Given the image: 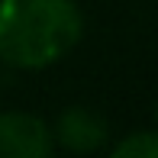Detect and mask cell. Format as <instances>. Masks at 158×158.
Instances as JSON below:
<instances>
[{
    "label": "cell",
    "instance_id": "obj_2",
    "mask_svg": "<svg viewBox=\"0 0 158 158\" xmlns=\"http://www.w3.org/2000/svg\"><path fill=\"white\" fill-rule=\"evenodd\" d=\"M52 132L29 113H0V158H45Z\"/></svg>",
    "mask_w": 158,
    "mask_h": 158
},
{
    "label": "cell",
    "instance_id": "obj_3",
    "mask_svg": "<svg viewBox=\"0 0 158 158\" xmlns=\"http://www.w3.org/2000/svg\"><path fill=\"white\" fill-rule=\"evenodd\" d=\"M58 139L71 152H94L100 142L106 139V126H103V119L94 116L90 110L71 106L58 119Z\"/></svg>",
    "mask_w": 158,
    "mask_h": 158
},
{
    "label": "cell",
    "instance_id": "obj_1",
    "mask_svg": "<svg viewBox=\"0 0 158 158\" xmlns=\"http://www.w3.org/2000/svg\"><path fill=\"white\" fill-rule=\"evenodd\" d=\"M84 16L74 0H0V58L45 68L81 42Z\"/></svg>",
    "mask_w": 158,
    "mask_h": 158
},
{
    "label": "cell",
    "instance_id": "obj_4",
    "mask_svg": "<svg viewBox=\"0 0 158 158\" xmlns=\"http://www.w3.org/2000/svg\"><path fill=\"white\" fill-rule=\"evenodd\" d=\"M155 155H158L155 132H135L113 148V158H155Z\"/></svg>",
    "mask_w": 158,
    "mask_h": 158
}]
</instances>
